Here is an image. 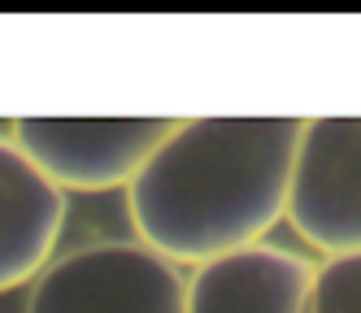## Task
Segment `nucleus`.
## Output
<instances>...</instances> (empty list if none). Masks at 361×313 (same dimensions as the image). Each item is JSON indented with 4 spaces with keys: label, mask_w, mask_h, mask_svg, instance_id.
Segmentation results:
<instances>
[{
    "label": "nucleus",
    "mask_w": 361,
    "mask_h": 313,
    "mask_svg": "<svg viewBox=\"0 0 361 313\" xmlns=\"http://www.w3.org/2000/svg\"><path fill=\"white\" fill-rule=\"evenodd\" d=\"M305 118H183L126 188L135 240L174 266L266 244L288 218Z\"/></svg>",
    "instance_id": "obj_1"
},
{
    "label": "nucleus",
    "mask_w": 361,
    "mask_h": 313,
    "mask_svg": "<svg viewBox=\"0 0 361 313\" xmlns=\"http://www.w3.org/2000/svg\"><path fill=\"white\" fill-rule=\"evenodd\" d=\"M27 313H188V278L140 240H96L48 261Z\"/></svg>",
    "instance_id": "obj_2"
},
{
    "label": "nucleus",
    "mask_w": 361,
    "mask_h": 313,
    "mask_svg": "<svg viewBox=\"0 0 361 313\" xmlns=\"http://www.w3.org/2000/svg\"><path fill=\"white\" fill-rule=\"evenodd\" d=\"M174 118H13L9 140L61 192L131 188Z\"/></svg>",
    "instance_id": "obj_3"
},
{
    "label": "nucleus",
    "mask_w": 361,
    "mask_h": 313,
    "mask_svg": "<svg viewBox=\"0 0 361 313\" xmlns=\"http://www.w3.org/2000/svg\"><path fill=\"white\" fill-rule=\"evenodd\" d=\"M288 222L326 257L361 252V118H305Z\"/></svg>",
    "instance_id": "obj_4"
},
{
    "label": "nucleus",
    "mask_w": 361,
    "mask_h": 313,
    "mask_svg": "<svg viewBox=\"0 0 361 313\" xmlns=\"http://www.w3.org/2000/svg\"><path fill=\"white\" fill-rule=\"evenodd\" d=\"M66 226V192L0 135V296L35 283Z\"/></svg>",
    "instance_id": "obj_5"
},
{
    "label": "nucleus",
    "mask_w": 361,
    "mask_h": 313,
    "mask_svg": "<svg viewBox=\"0 0 361 313\" xmlns=\"http://www.w3.org/2000/svg\"><path fill=\"white\" fill-rule=\"evenodd\" d=\"M314 266L279 244L204 261L188 278V313H309Z\"/></svg>",
    "instance_id": "obj_6"
},
{
    "label": "nucleus",
    "mask_w": 361,
    "mask_h": 313,
    "mask_svg": "<svg viewBox=\"0 0 361 313\" xmlns=\"http://www.w3.org/2000/svg\"><path fill=\"white\" fill-rule=\"evenodd\" d=\"M309 313H361V252H340L314 266Z\"/></svg>",
    "instance_id": "obj_7"
}]
</instances>
